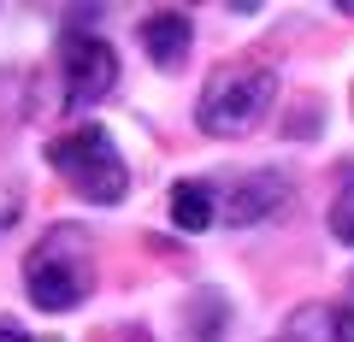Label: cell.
Segmentation results:
<instances>
[{
    "label": "cell",
    "instance_id": "6da1fadb",
    "mask_svg": "<svg viewBox=\"0 0 354 342\" xmlns=\"http://www.w3.org/2000/svg\"><path fill=\"white\" fill-rule=\"evenodd\" d=\"M278 106V71L266 59H225L207 71L201 83V101H195V124L201 136H218V142H242L272 118Z\"/></svg>",
    "mask_w": 354,
    "mask_h": 342
},
{
    "label": "cell",
    "instance_id": "7a4b0ae2",
    "mask_svg": "<svg viewBox=\"0 0 354 342\" xmlns=\"http://www.w3.org/2000/svg\"><path fill=\"white\" fill-rule=\"evenodd\" d=\"M24 295L36 313H71L95 295V236L83 225H48L24 254Z\"/></svg>",
    "mask_w": 354,
    "mask_h": 342
},
{
    "label": "cell",
    "instance_id": "3957f363",
    "mask_svg": "<svg viewBox=\"0 0 354 342\" xmlns=\"http://www.w3.org/2000/svg\"><path fill=\"white\" fill-rule=\"evenodd\" d=\"M48 165L88 207H118L130 195V165L118 160L113 136H106L101 124H77V130H65V136H53L48 142Z\"/></svg>",
    "mask_w": 354,
    "mask_h": 342
},
{
    "label": "cell",
    "instance_id": "277c9868",
    "mask_svg": "<svg viewBox=\"0 0 354 342\" xmlns=\"http://www.w3.org/2000/svg\"><path fill=\"white\" fill-rule=\"evenodd\" d=\"M53 59H59V95L65 106H101L106 95L118 89V53L106 36H95V30H59V48H53Z\"/></svg>",
    "mask_w": 354,
    "mask_h": 342
},
{
    "label": "cell",
    "instance_id": "5b68a950",
    "mask_svg": "<svg viewBox=\"0 0 354 342\" xmlns=\"http://www.w3.org/2000/svg\"><path fill=\"white\" fill-rule=\"evenodd\" d=\"M283 201H290V171H248L242 183H230L218 195V225L230 230L266 225L272 213H283Z\"/></svg>",
    "mask_w": 354,
    "mask_h": 342
},
{
    "label": "cell",
    "instance_id": "8992f818",
    "mask_svg": "<svg viewBox=\"0 0 354 342\" xmlns=\"http://www.w3.org/2000/svg\"><path fill=\"white\" fill-rule=\"evenodd\" d=\"M136 41L142 53H148L160 71H177V65L189 59V41H195V18L177 12V6H160V12H148L136 24Z\"/></svg>",
    "mask_w": 354,
    "mask_h": 342
},
{
    "label": "cell",
    "instance_id": "52a82bcc",
    "mask_svg": "<svg viewBox=\"0 0 354 342\" xmlns=\"http://www.w3.org/2000/svg\"><path fill=\"white\" fill-rule=\"evenodd\" d=\"M165 213L183 236H201L207 225H218V189L207 178H177L171 195H165Z\"/></svg>",
    "mask_w": 354,
    "mask_h": 342
},
{
    "label": "cell",
    "instance_id": "ba28073f",
    "mask_svg": "<svg viewBox=\"0 0 354 342\" xmlns=\"http://www.w3.org/2000/svg\"><path fill=\"white\" fill-rule=\"evenodd\" d=\"M225 325H230V307L218 289H195L189 301H183V330H189V342H225Z\"/></svg>",
    "mask_w": 354,
    "mask_h": 342
},
{
    "label": "cell",
    "instance_id": "9c48e42d",
    "mask_svg": "<svg viewBox=\"0 0 354 342\" xmlns=\"http://www.w3.org/2000/svg\"><path fill=\"white\" fill-rule=\"evenodd\" d=\"M325 225H330V236H337L342 248H354V178H348V183L337 189V201H330Z\"/></svg>",
    "mask_w": 354,
    "mask_h": 342
},
{
    "label": "cell",
    "instance_id": "30bf717a",
    "mask_svg": "<svg viewBox=\"0 0 354 342\" xmlns=\"http://www.w3.org/2000/svg\"><path fill=\"white\" fill-rule=\"evenodd\" d=\"M18 213H24L18 189H0V230H6V225H18Z\"/></svg>",
    "mask_w": 354,
    "mask_h": 342
},
{
    "label": "cell",
    "instance_id": "8fae6325",
    "mask_svg": "<svg viewBox=\"0 0 354 342\" xmlns=\"http://www.w3.org/2000/svg\"><path fill=\"white\" fill-rule=\"evenodd\" d=\"M0 342H36V336H30V330L18 325L12 313H0Z\"/></svg>",
    "mask_w": 354,
    "mask_h": 342
},
{
    "label": "cell",
    "instance_id": "7c38bea8",
    "mask_svg": "<svg viewBox=\"0 0 354 342\" xmlns=\"http://www.w3.org/2000/svg\"><path fill=\"white\" fill-rule=\"evenodd\" d=\"M337 12H354V0H337Z\"/></svg>",
    "mask_w": 354,
    "mask_h": 342
},
{
    "label": "cell",
    "instance_id": "4fadbf2b",
    "mask_svg": "<svg viewBox=\"0 0 354 342\" xmlns=\"http://www.w3.org/2000/svg\"><path fill=\"white\" fill-rule=\"evenodd\" d=\"M130 342H142V336H130Z\"/></svg>",
    "mask_w": 354,
    "mask_h": 342
}]
</instances>
